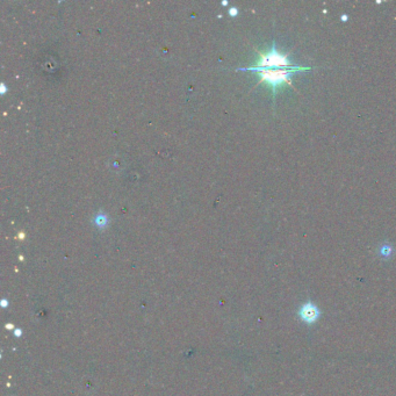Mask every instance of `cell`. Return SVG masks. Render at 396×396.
<instances>
[{
    "label": "cell",
    "instance_id": "obj_3",
    "mask_svg": "<svg viewBox=\"0 0 396 396\" xmlns=\"http://www.w3.org/2000/svg\"><path fill=\"white\" fill-rule=\"evenodd\" d=\"M95 224L99 225V227H105L106 224H107L108 220H107V216L105 214H98L95 216V220H94Z\"/></svg>",
    "mask_w": 396,
    "mask_h": 396
},
{
    "label": "cell",
    "instance_id": "obj_5",
    "mask_svg": "<svg viewBox=\"0 0 396 396\" xmlns=\"http://www.w3.org/2000/svg\"><path fill=\"white\" fill-rule=\"evenodd\" d=\"M5 91H6V88H5V85H1V93H2V94H4V93H5Z\"/></svg>",
    "mask_w": 396,
    "mask_h": 396
},
{
    "label": "cell",
    "instance_id": "obj_2",
    "mask_svg": "<svg viewBox=\"0 0 396 396\" xmlns=\"http://www.w3.org/2000/svg\"><path fill=\"white\" fill-rule=\"evenodd\" d=\"M254 66L259 69H293L298 65L289 61L288 55L279 52L275 48V42H273L268 51L259 52V59Z\"/></svg>",
    "mask_w": 396,
    "mask_h": 396
},
{
    "label": "cell",
    "instance_id": "obj_1",
    "mask_svg": "<svg viewBox=\"0 0 396 396\" xmlns=\"http://www.w3.org/2000/svg\"><path fill=\"white\" fill-rule=\"evenodd\" d=\"M238 70L257 72L259 78H261L259 83H267V85L271 86L274 96L275 93H277V89L281 88L282 85L288 84L293 88V83L291 81V77L293 75H295L296 72L308 71V70H311V68L301 65L295 66L293 69H259L255 68V66H249V68H242Z\"/></svg>",
    "mask_w": 396,
    "mask_h": 396
},
{
    "label": "cell",
    "instance_id": "obj_4",
    "mask_svg": "<svg viewBox=\"0 0 396 396\" xmlns=\"http://www.w3.org/2000/svg\"><path fill=\"white\" fill-rule=\"evenodd\" d=\"M229 13H230V15L235 16V15L237 14V13H238V11H237V8H235V7H234V8H231L230 11H229Z\"/></svg>",
    "mask_w": 396,
    "mask_h": 396
}]
</instances>
